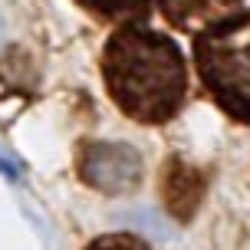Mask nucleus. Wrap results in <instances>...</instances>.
Here are the masks:
<instances>
[{"label": "nucleus", "mask_w": 250, "mask_h": 250, "mask_svg": "<svg viewBox=\"0 0 250 250\" xmlns=\"http://www.w3.org/2000/svg\"><path fill=\"white\" fill-rule=\"evenodd\" d=\"M102 79L109 99L128 119L162 125L181 112L188 99L185 53L171 37L128 23L105 43Z\"/></svg>", "instance_id": "1"}, {"label": "nucleus", "mask_w": 250, "mask_h": 250, "mask_svg": "<svg viewBox=\"0 0 250 250\" xmlns=\"http://www.w3.org/2000/svg\"><path fill=\"white\" fill-rule=\"evenodd\" d=\"M204 89L230 119L250 125V10H237L194 37Z\"/></svg>", "instance_id": "2"}, {"label": "nucleus", "mask_w": 250, "mask_h": 250, "mask_svg": "<svg viewBox=\"0 0 250 250\" xmlns=\"http://www.w3.org/2000/svg\"><path fill=\"white\" fill-rule=\"evenodd\" d=\"M142 171V155L125 142H89L79 151V178L102 194L135 191Z\"/></svg>", "instance_id": "3"}, {"label": "nucleus", "mask_w": 250, "mask_h": 250, "mask_svg": "<svg viewBox=\"0 0 250 250\" xmlns=\"http://www.w3.org/2000/svg\"><path fill=\"white\" fill-rule=\"evenodd\" d=\"M155 7L165 13V20L178 30H188L198 37L201 30L221 23L224 17L237 13L240 0H155Z\"/></svg>", "instance_id": "4"}, {"label": "nucleus", "mask_w": 250, "mask_h": 250, "mask_svg": "<svg viewBox=\"0 0 250 250\" xmlns=\"http://www.w3.org/2000/svg\"><path fill=\"white\" fill-rule=\"evenodd\" d=\"M79 3L109 20H145L155 7V0H79Z\"/></svg>", "instance_id": "5"}, {"label": "nucleus", "mask_w": 250, "mask_h": 250, "mask_svg": "<svg viewBox=\"0 0 250 250\" xmlns=\"http://www.w3.org/2000/svg\"><path fill=\"white\" fill-rule=\"evenodd\" d=\"M86 250H148V244H142L138 237H128V234H109V237L92 240Z\"/></svg>", "instance_id": "6"}]
</instances>
